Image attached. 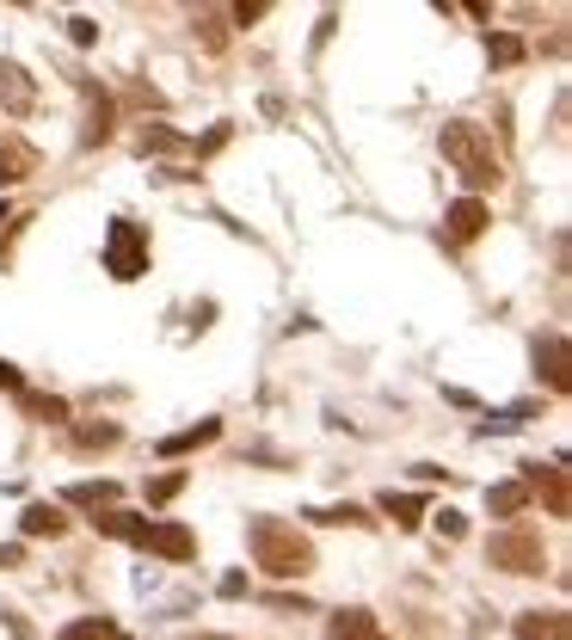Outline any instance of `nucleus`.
<instances>
[{"instance_id": "obj_8", "label": "nucleus", "mask_w": 572, "mask_h": 640, "mask_svg": "<svg viewBox=\"0 0 572 640\" xmlns=\"http://www.w3.org/2000/svg\"><path fill=\"white\" fill-rule=\"evenodd\" d=\"M136 548H148L160 561H191V554H198V536H191L186 524H148V530L136 536Z\"/></svg>"}, {"instance_id": "obj_31", "label": "nucleus", "mask_w": 572, "mask_h": 640, "mask_svg": "<svg viewBox=\"0 0 572 640\" xmlns=\"http://www.w3.org/2000/svg\"><path fill=\"white\" fill-rule=\"evenodd\" d=\"M437 530H444V536H449V542H456V536H462V530H468V517H462V512H437Z\"/></svg>"}, {"instance_id": "obj_29", "label": "nucleus", "mask_w": 572, "mask_h": 640, "mask_svg": "<svg viewBox=\"0 0 572 640\" xmlns=\"http://www.w3.org/2000/svg\"><path fill=\"white\" fill-rule=\"evenodd\" d=\"M68 37L87 49V44H99V25H93V19H68Z\"/></svg>"}, {"instance_id": "obj_32", "label": "nucleus", "mask_w": 572, "mask_h": 640, "mask_svg": "<svg viewBox=\"0 0 572 640\" xmlns=\"http://www.w3.org/2000/svg\"><path fill=\"white\" fill-rule=\"evenodd\" d=\"M13 566H25V548H19V542H0V573H13Z\"/></svg>"}, {"instance_id": "obj_33", "label": "nucleus", "mask_w": 572, "mask_h": 640, "mask_svg": "<svg viewBox=\"0 0 572 640\" xmlns=\"http://www.w3.org/2000/svg\"><path fill=\"white\" fill-rule=\"evenodd\" d=\"M0 389H7V394H19V389H25V375H19L7 358H0Z\"/></svg>"}, {"instance_id": "obj_5", "label": "nucleus", "mask_w": 572, "mask_h": 640, "mask_svg": "<svg viewBox=\"0 0 572 640\" xmlns=\"http://www.w3.org/2000/svg\"><path fill=\"white\" fill-rule=\"evenodd\" d=\"M524 486H529V499L548 505V517H567L572 512V486H567L560 456H554V462H524Z\"/></svg>"}, {"instance_id": "obj_10", "label": "nucleus", "mask_w": 572, "mask_h": 640, "mask_svg": "<svg viewBox=\"0 0 572 640\" xmlns=\"http://www.w3.org/2000/svg\"><path fill=\"white\" fill-rule=\"evenodd\" d=\"M37 167H44V155H37L25 136H0V186H19V179H32Z\"/></svg>"}, {"instance_id": "obj_22", "label": "nucleus", "mask_w": 572, "mask_h": 640, "mask_svg": "<svg viewBox=\"0 0 572 640\" xmlns=\"http://www.w3.org/2000/svg\"><path fill=\"white\" fill-rule=\"evenodd\" d=\"M117 438H124V431H117L111 419H99V425H75V450H87V456H93V450H111Z\"/></svg>"}, {"instance_id": "obj_34", "label": "nucleus", "mask_w": 572, "mask_h": 640, "mask_svg": "<svg viewBox=\"0 0 572 640\" xmlns=\"http://www.w3.org/2000/svg\"><path fill=\"white\" fill-rule=\"evenodd\" d=\"M0 222H13V216H7V203H0Z\"/></svg>"}, {"instance_id": "obj_17", "label": "nucleus", "mask_w": 572, "mask_h": 640, "mask_svg": "<svg viewBox=\"0 0 572 640\" xmlns=\"http://www.w3.org/2000/svg\"><path fill=\"white\" fill-rule=\"evenodd\" d=\"M222 438V419H203V425H186V431H172L160 438V456H186V450H203V443Z\"/></svg>"}, {"instance_id": "obj_20", "label": "nucleus", "mask_w": 572, "mask_h": 640, "mask_svg": "<svg viewBox=\"0 0 572 640\" xmlns=\"http://www.w3.org/2000/svg\"><path fill=\"white\" fill-rule=\"evenodd\" d=\"M136 148H142V155H186L191 142L179 136V130H167V124H142Z\"/></svg>"}, {"instance_id": "obj_16", "label": "nucleus", "mask_w": 572, "mask_h": 640, "mask_svg": "<svg viewBox=\"0 0 572 640\" xmlns=\"http://www.w3.org/2000/svg\"><path fill=\"white\" fill-rule=\"evenodd\" d=\"M19 413L37 425H63L68 419V401L63 394H37V389H19Z\"/></svg>"}, {"instance_id": "obj_4", "label": "nucleus", "mask_w": 572, "mask_h": 640, "mask_svg": "<svg viewBox=\"0 0 572 640\" xmlns=\"http://www.w3.org/2000/svg\"><path fill=\"white\" fill-rule=\"evenodd\" d=\"M486 561L498 566V573H541L548 566V554H541V536L524 530V524H511V530H498L493 542H486Z\"/></svg>"}, {"instance_id": "obj_23", "label": "nucleus", "mask_w": 572, "mask_h": 640, "mask_svg": "<svg viewBox=\"0 0 572 640\" xmlns=\"http://www.w3.org/2000/svg\"><path fill=\"white\" fill-rule=\"evenodd\" d=\"M309 517H314V524H351V530H370V524H375V517L363 512V505H351V499H345V505H321V512H309Z\"/></svg>"}, {"instance_id": "obj_9", "label": "nucleus", "mask_w": 572, "mask_h": 640, "mask_svg": "<svg viewBox=\"0 0 572 640\" xmlns=\"http://www.w3.org/2000/svg\"><path fill=\"white\" fill-rule=\"evenodd\" d=\"M536 375H541V382H548L554 394L572 389V351H567V339H560V333L536 339Z\"/></svg>"}, {"instance_id": "obj_30", "label": "nucleus", "mask_w": 572, "mask_h": 640, "mask_svg": "<svg viewBox=\"0 0 572 640\" xmlns=\"http://www.w3.org/2000/svg\"><path fill=\"white\" fill-rule=\"evenodd\" d=\"M198 25H203V44L222 49V13H198Z\"/></svg>"}, {"instance_id": "obj_2", "label": "nucleus", "mask_w": 572, "mask_h": 640, "mask_svg": "<svg viewBox=\"0 0 572 640\" xmlns=\"http://www.w3.org/2000/svg\"><path fill=\"white\" fill-rule=\"evenodd\" d=\"M437 142H444V160L462 172L474 191H493L498 179H505V167H498V155H493V136H486L480 124L456 117V124H444V136H437Z\"/></svg>"}, {"instance_id": "obj_24", "label": "nucleus", "mask_w": 572, "mask_h": 640, "mask_svg": "<svg viewBox=\"0 0 572 640\" xmlns=\"http://www.w3.org/2000/svg\"><path fill=\"white\" fill-rule=\"evenodd\" d=\"M56 640H117V622H105V616H80V622H68Z\"/></svg>"}, {"instance_id": "obj_26", "label": "nucleus", "mask_w": 572, "mask_h": 640, "mask_svg": "<svg viewBox=\"0 0 572 640\" xmlns=\"http://www.w3.org/2000/svg\"><path fill=\"white\" fill-rule=\"evenodd\" d=\"M179 493H186V474H179V469L148 481V505H167V499H179Z\"/></svg>"}, {"instance_id": "obj_13", "label": "nucleus", "mask_w": 572, "mask_h": 640, "mask_svg": "<svg viewBox=\"0 0 572 640\" xmlns=\"http://www.w3.org/2000/svg\"><path fill=\"white\" fill-rule=\"evenodd\" d=\"M63 505H80V512H117V481H75V486H63Z\"/></svg>"}, {"instance_id": "obj_14", "label": "nucleus", "mask_w": 572, "mask_h": 640, "mask_svg": "<svg viewBox=\"0 0 572 640\" xmlns=\"http://www.w3.org/2000/svg\"><path fill=\"white\" fill-rule=\"evenodd\" d=\"M326 635L333 640H394V635H382V622H375L370 609H339V616L326 622Z\"/></svg>"}, {"instance_id": "obj_6", "label": "nucleus", "mask_w": 572, "mask_h": 640, "mask_svg": "<svg viewBox=\"0 0 572 640\" xmlns=\"http://www.w3.org/2000/svg\"><path fill=\"white\" fill-rule=\"evenodd\" d=\"M80 99H87V124H80V148H99V142H111V124H117V105H111L105 87H93V80H80Z\"/></svg>"}, {"instance_id": "obj_21", "label": "nucleus", "mask_w": 572, "mask_h": 640, "mask_svg": "<svg viewBox=\"0 0 572 640\" xmlns=\"http://www.w3.org/2000/svg\"><path fill=\"white\" fill-rule=\"evenodd\" d=\"M524 56H529V44H524V37H511V32L486 37V63H493V68H517Z\"/></svg>"}, {"instance_id": "obj_1", "label": "nucleus", "mask_w": 572, "mask_h": 640, "mask_svg": "<svg viewBox=\"0 0 572 640\" xmlns=\"http://www.w3.org/2000/svg\"><path fill=\"white\" fill-rule=\"evenodd\" d=\"M247 548H253V561H259L271 579L314 573V542L295 530V524H283V517H253L247 524Z\"/></svg>"}, {"instance_id": "obj_3", "label": "nucleus", "mask_w": 572, "mask_h": 640, "mask_svg": "<svg viewBox=\"0 0 572 640\" xmlns=\"http://www.w3.org/2000/svg\"><path fill=\"white\" fill-rule=\"evenodd\" d=\"M105 271L117 283H136L142 271H148V228H142V222L117 216L105 228Z\"/></svg>"}, {"instance_id": "obj_7", "label": "nucleus", "mask_w": 572, "mask_h": 640, "mask_svg": "<svg viewBox=\"0 0 572 640\" xmlns=\"http://www.w3.org/2000/svg\"><path fill=\"white\" fill-rule=\"evenodd\" d=\"M486 222H493V210H486L480 198H456V203L444 210V235L456 240V247H468V240L486 235Z\"/></svg>"}, {"instance_id": "obj_11", "label": "nucleus", "mask_w": 572, "mask_h": 640, "mask_svg": "<svg viewBox=\"0 0 572 640\" xmlns=\"http://www.w3.org/2000/svg\"><path fill=\"white\" fill-rule=\"evenodd\" d=\"M32 105H37V80L25 75L19 63H0V111H13V117H25Z\"/></svg>"}, {"instance_id": "obj_28", "label": "nucleus", "mask_w": 572, "mask_h": 640, "mask_svg": "<svg viewBox=\"0 0 572 640\" xmlns=\"http://www.w3.org/2000/svg\"><path fill=\"white\" fill-rule=\"evenodd\" d=\"M228 136H234V130H228V124H216L203 142H191V148H198V160H203V155H216V148H228Z\"/></svg>"}, {"instance_id": "obj_27", "label": "nucleus", "mask_w": 572, "mask_h": 640, "mask_svg": "<svg viewBox=\"0 0 572 640\" xmlns=\"http://www.w3.org/2000/svg\"><path fill=\"white\" fill-rule=\"evenodd\" d=\"M265 13H271V7H265V0H240V7H234L228 19H234V25H259Z\"/></svg>"}, {"instance_id": "obj_12", "label": "nucleus", "mask_w": 572, "mask_h": 640, "mask_svg": "<svg viewBox=\"0 0 572 640\" xmlns=\"http://www.w3.org/2000/svg\"><path fill=\"white\" fill-rule=\"evenodd\" d=\"M517 640H572L567 609H524L517 616Z\"/></svg>"}, {"instance_id": "obj_25", "label": "nucleus", "mask_w": 572, "mask_h": 640, "mask_svg": "<svg viewBox=\"0 0 572 640\" xmlns=\"http://www.w3.org/2000/svg\"><path fill=\"white\" fill-rule=\"evenodd\" d=\"M105 536H124V542H136L142 530H148V517H136V512H105V517H93Z\"/></svg>"}, {"instance_id": "obj_19", "label": "nucleus", "mask_w": 572, "mask_h": 640, "mask_svg": "<svg viewBox=\"0 0 572 640\" xmlns=\"http://www.w3.org/2000/svg\"><path fill=\"white\" fill-rule=\"evenodd\" d=\"M529 505V486L524 481H498V486H486V512L493 517H517Z\"/></svg>"}, {"instance_id": "obj_18", "label": "nucleus", "mask_w": 572, "mask_h": 640, "mask_svg": "<svg viewBox=\"0 0 572 640\" xmlns=\"http://www.w3.org/2000/svg\"><path fill=\"white\" fill-rule=\"evenodd\" d=\"M382 512L394 517L401 530H418V524H425V499H418V493H394V486H388V493H382Z\"/></svg>"}, {"instance_id": "obj_15", "label": "nucleus", "mask_w": 572, "mask_h": 640, "mask_svg": "<svg viewBox=\"0 0 572 640\" xmlns=\"http://www.w3.org/2000/svg\"><path fill=\"white\" fill-rule=\"evenodd\" d=\"M19 530H25V536H49V542H56V536H68V517H63V505L37 499V505L19 512Z\"/></svg>"}]
</instances>
